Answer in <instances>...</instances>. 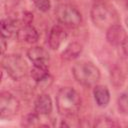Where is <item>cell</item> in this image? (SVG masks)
I'll return each mask as SVG.
<instances>
[{
	"label": "cell",
	"instance_id": "obj_1",
	"mask_svg": "<svg viewBox=\"0 0 128 128\" xmlns=\"http://www.w3.org/2000/svg\"><path fill=\"white\" fill-rule=\"evenodd\" d=\"M56 107L59 114L70 117L79 111L81 107V97L72 87H62L56 94Z\"/></svg>",
	"mask_w": 128,
	"mask_h": 128
},
{
	"label": "cell",
	"instance_id": "obj_2",
	"mask_svg": "<svg viewBox=\"0 0 128 128\" xmlns=\"http://www.w3.org/2000/svg\"><path fill=\"white\" fill-rule=\"evenodd\" d=\"M93 24L102 30H107L114 24L119 23V16L116 9L104 2L94 4L90 11Z\"/></svg>",
	"mask_w": 128,
	"mask_h": 128
},
{
	"label": "cell",
	"instance_id": "obj_3",
	"mask_svg": "<svg viewBox=\"0 0 128 128\" xmlns=\"http://www.w3.org/2000/svg\"><path fill=\"white\" fill-rule=\"evenodd\" d=\"M72 74L78 83L86 87L96 85L101 77L99 68L88 61L76 62L72 67Z\"/></svg>",
	"mask_w": 128,
	"mask_h": 128
},
{
	"label": "cell",
	"instance_id": "obj_4",
	"mask_svg": "<svg viewBox=\"0 0 128 128\" xmlns=\"http://www.w3.org/2000/svg\"><path fill=\"white\" fill-rule=\"evenodd\" d=\"M2 67L7 72V74L15 81L24 78L29 71L26 60L19 54H9L3 56Z\"/></svg>",
	"mask_w": 128,
	"mask_h": 128
},
{
	"label": "cell",
	"instance_id": "obj_5",
	"mask_svg": "<svg viewBox=\"0 0 128 128\" xmlns=\"http://www.w3.org/2000/svg\"><path fill=\"white\" fill-rule=\"evenodd\" d=\"M55 16L59 23L70 28H76L82 22L80 11L71 4H59L55 9Z\"/></svg>",
	"mask_w": 128,
	"mask_h": 128
},
{
	"label": "cell",
	"instance_id": "obj_6",
	"mask_svg": "<svg viewBox=\"0 0 128 128\" xmlns=\"http://www.w3.org/2000/svg\"><path fill=\"white\" fill-rule=\"evenodd\" d=\"M20 108L19 100L10 92L4 91L0 94V118L9 119L17 114Z\"/></svg>",
	"mask_w": 128,
	"mask_h": 128
},
{
	"label": "cell",
	"instance_id": "obj_7",
	"mask_svg": "<svg viewBox=\"0 0 128 128\" xmlns=\"http://www.w3.org/2000/svg\"><path fill=\"white\" fill-rule=\"evenodd\" d=\"M126 37H127L126 31L119 23L112 25L106 30V40L108 41L109 44L113 46H120V45L122 46Z\"/></svg>",
	"mask_w": 128,
	"mask_h": 128
},
{
	"label": "cell",
	"instance_id": "obj_8",
	"mask_svg": "<svg viewBox=\"0 0 128 128\" xmlns=\"http://www.w3.org/2000/svg\"><path fill=\"white\" fill-rule=\"evenodd\" d=\"M67 39V32L60 25H54L48 36V45L52 50H57Z\"/></svg>",
	"mask_w": 128,
	"mask_h": 128
},
{
	"label": "cell",
	"instance_id": "obj_9",
	"mask_svg": "<svg viewBox=\"0 0 128 128\" xmlns=\"http://www.w3.org/2000/svg\"><path fill=\"white\" fill-rule=\"evenodd\" d=\"M27 57L33 63V65L47 66V64L50 60L49 53L43 47H40V46L31 47L27 51Z\"/></svg>",
	"mask_w": 128,
	"mask_h": 128
},
{
	"label": "cell",
	"instance_id": "obj_10",
	"mask_svg": "<svg viewBox=\"0 0 128 128\" xmlns=\"http://www.w3.org/2000/svg\"><path fill=\"white\" fill-rule=\"evenodd\" d=\"M16 36L20 42H24V43H28V44L36 43L39 39L38 31L31 24L22 25L16 32Z\"/></svg>",
	"mask_w": 128,
	"mask_h": 128
},
{
	"label": "cell",
	"instance_id": "obj_11",
	"mask_svg": "<svg viewBox=\"0 0 128 128\" xmlns=\"http://www.w3.org/2000/svg\"><path fill=\"white\" fill-rule=\"evenodd\" d=\"M53 104L51 97L48 94H41L37 97L34 103V111L40 116H47L52 112Z\"/></svg>",
	"mask_w": 128,
	"mask_h": 128
},
{
	"label": "cell",
	"instance_id": "obj_12",
	"mask_svg": "<svg viewBox=\"0 0 128 128\" xmlns=\"http://www.w3.org/2000/svg\"><path fill=\"white\" fill-rule=\"evenodd\" d=\"M93 96L99 107H106L110 102V92L104 85H95L93 89Z\"/></svg>",
	"mask_w": 128,
	"mask_h": 128
},
{
	"label": "cell",
	"instance_id": "obj_13",
	"mask_svg": "<svg viewBox=\"0 0 128 128\" xmlns=\"http://www.w3.org/2000/svg\"><path fill=\"white\" fill-rule=\"evenodd\" d=\"M19 23H21V21H19V20H14V19H10V18L2 19L1 20V35H2V37L5 39L10 38L21 27Z\"/></svg>",
	"mask_w": 128,
	"mask_h": 128
},
{
	"label": "cell",
	"instance_id": "obj_14",
	"mask_svg": "<svg viewBox=\"0 0 128 128\" xmlns=\"http://www.w3.org/2000/svg\"><path fill=\"white\" fill-rule=\"evenodd\" d=\"M127 71L128 68L125 64L116 65L111 71V83L117 88L121 87L125 82Z\"/></svg>",
	"mask_w": 128,
	"mask_h": 128
},
{
	"label": "cell",
	"instance_id": "obj_15",
	"mask_svg": "<svg viewBox=\"0 0 128 128\" xmlns=\"http://www.w3.org/2000/svg\"><path fill=\"white\" fill-rule=\"evenodd\" d=\"M82 50H83V47L80 43L72 42L63 50V52L61 53V57L66 61H71L76 59L82 53Z\"/></svg>",
	"mask_w": 128,
	"mask_h": 128
},
{
	"label": "cell",
	"instance_id": "obj_16",
	"mask_svg": "<svg viewBox=\"0 0 128 128\" xmlns=\"http://www.w3.org/2000/svg\"><path fill=\"white\" fill-rule=\"evenodd\" d=\"M30 75L36 83H40L41 81L51 76L49 74L47 66H41V65H33V68L30 71Z\"/></svg>",
	"mask_w": 128,
	"mask_h": 128
},
{
	"label": "cell",
	"instance_id": "obj_17",
	"mask_svg": "<svg viewBox=\"0 0 128 128\" xmlns=\"http://www.w3.org/2000/svg\"><path fill=\"white\" fill-rule=\"evenodd\" d=\"M93 126L100 127V128H106V127H117V126H119V124L115 120H113L107 116H99L98 118L95 119Z\"/></svg>",
	"mask_w": 128,
	"mask_h": 128
},
{
	"label": "cell",
	"instance_id": "obj_18",
	"mask_svg": "<svg viewBox=\"0 0 128 128\" xmlns=\"http://www.w3.org/2000/svg\"><path fill=\"white\" fill-rule=\"evenodd\" d=\"M118 110L125 115H128V89L123 91L117 100Z\"/></svg>",
	"mask_w": 128,
	"mask_h": 128
},
{
	"label": "cell",
	"instance_id": "obj_19",
	"mask_svg": "<svg viewBox=\"0 0 128 128\" xmlns=\"http://www.w3.org/2000/svg\"><path fill=\"white\" fill-rule=\"evenodd\" d=\"M34 6L41 12H47L51 8L50 0H31Z\"/></svg>",
	"mask_w": 128,
	"mask_h": 128
},
{
	"label": "cell",
	"instance_id": "obj_20",
	"mask_svg": "<svg viewBox=\"0 0 128 128\" xmlns=\"http://www.w3.org/2000/svg\"><path fill=\"white\" fill-rule=\"evenodd\" d=\"M39 116L40 115H38L36 112L33 114L27 115L25 118H23L22 125H24V126H36V125H38L37 122L39 120Z\"/></svg>",
	"mask_w": 128,
	"mask_h": 128
},
{
	"label": "cell",
	"instance_id": "obj_21",
	"mask_svg": "<svg viewBox=\"0 0 128 128\" xmlns=\"http://www.w3.org/2000/svg\"><path fill=\"white\" fill-rule=\"evenodd\" d=\"M122 49H123L124 54L128 56V36L126 37L125 41H124V42H123V44H122Z\"/></svg>",
	"mask_w": 128,
	"mask_h": 128
},
{
	"label": "cell",
	"instance_id": "obj_22",
	"mask_svg": "<svg viewBox=\"0 0 128 128\" xmlns=\"http://www.w3.org/2000/svg\"><path fill=\"white\" fill-rule=\"evenodd\" d=\"M6 41H5V38H3L2 37V39H1V53H2V55H4V53H5V50H6Z\"/></svg>",
	"mask_w": 128,
	"mask_h": 128
},
{
	"label": "cell",
	"instance_id": "obj_23",
	"mask_svg": "<svg viewBox=\"0 0 128 128\" xmlns=\"http://www.w3.org/2000/svg\"><path fill=\"white\" fill-rule=\"evenodd\" d=\"M125 24H126V26H127V28H128V17L125 19Z\"/></svg>",
	"mask_w": 128,
	"mask_h": 128
},
{
	"label": "cell",
	"instance_id": "obj_24",
	"mask_svg": "<svg viewBox=\"0 0 128 128\" xmlns=\"http://www.w3.org/2000/svg\"><path fill=\"white\" fill-rule=\"evenodd\" d=\"M123 1H124V3H125V5H126V6L128 7V0H123Z\"/></svg>",
	"mask_w": 128,
	"mask_h": 128
},
{
	"label": "cell",
	"instance_id": "obj_25",
	"mask_svg": "<svg viewBox=\"0 0 128 128\" xmlns=\"http://www.w3.org/2000/svg\"><path fill=\"white\" fill-rule=\"evenodd\" d=\"M97 1H99V2H104L105 0H97Z\"/></svg>",
	"mask_w": 128,
	"mask_h": 128
},
{
	"label": "cell",
	"instance_id": "obj_26",
	"mask_svg": "<svg viewBox=\"0 0 128 128\" xmlns=\"http://www.w3.org/2000/svg\"><path fill=\"white\" fill-rule=\"evenodd\" d=\"M58 1H62V0H58Z\"/></svg>",
	"mask_w": 128,
	"mask_h": 128
}]
</instances>
